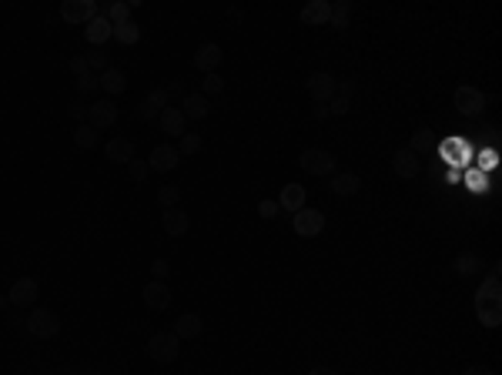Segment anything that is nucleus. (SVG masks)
I'll use <instances>...</instances> for the list:
<instances>
[{
	"label": "nucleus",
	"mask_w": 502,
	"mask_h": 375,
	"mask_svg": "<svg viewBox=\"0 0 502 375\" xmlns=\"http://www.w3.org/2000/svg\"><path fill=\"white\" fill-rule=\"evenodd\" d=\"M157 124H161V134H171V138L188 134V117L181 114V108H164L157 114Z\"/></svg>",
	"instance_id": "obj_20"
},
{
	"label": "nucleus",
	"mask_w": 502,
	"mask_h": 375,
	"mask_svg": "<svg viewBox=\"0 0 502 375\" xmlns=\"http://www.w3.org/2000/svg\"><path fill=\"white\" fill-rule=\"evenodd\" d=\"M181 114L188 117V121H205L208 114H211V101L205 97V94H188L184 97V104H181Z\"/></svg>",
	"instance_id": "obj_23"
},
{
	"label": "nucleus",
	"mask_w": 502,
	"mask_h": 375,
	"mask_svg": "<svg viewBox=\"0 0 502 375\" xmlns=\"http://www.w3.org/2000/svg\"><path fill=\"white\" fill-rule=\"evenodd\" d=\"M174 148H178V154H181V158H191V154H198V151H201V134H181Z\"/></svg>",
	"instance_id": "obj_35"
},
{
	"label": "nucleus",
	"mask_w": 502,
	"mask_h": 375,
	"mask_svg": "<svg viewBox=\"0 0 502 375\" xmlns=\"http://www.w3.org/2000/svg\"><path fill=\"white\" fill-rule=\"evenodd\" d=\"M97 141H101V131H94L91 124H78V128H74V144H78L80 151H94Z\"/></svg>",
	"instance_id": "obj_27"
},
{
	"label": "nucleus",
	"mask_w": 502,
	"mask_h": 375,
	"mask_svg": "<svg viewBox=\"0 0 502 375\" xmlns=\"http://www.w3.org/2000/svg\"><path fill=\"white\" fill-rule=\"evenodd\" d=\"M97 17V3L94 0H64L60 3V20L71 27H87Z\"/></svg>",
	"instance_id": "obj_8"
},
{
	"label": "nucleus",
	"mask_w": 502,
	"mask_h": 375,
	"mask_svg": "<svg viewBox=\"0 0 502 375\" xmlns=\"http://www.w3.org/2000/svg\"><path fill=\"white\" fill-rule=\"evenodd\" d=\"M104 158H107L111 165H131V161H135V141H128V138H107Z\"/></svg>",
	"instance_id": "obj_19"
},
{
	"label": "nucleus",
	"mask_w": 502,
	"mask_h": 375,
	"mask_svg": "<svg viewBox=\"0 0 502 375\" xmlns=\"http://www.w3.org/2000/svg\"><path fill=\"white\" fill-rule=\"evenodd\" d=\"M148 356L155 358L157 365H171L174 358L181 356V338L174 332H155L148 338Z\"/></svg>",
	"instance_id": "obj_2"
},
{
	"label": "nucleus",
	"mask_w": 502,
	"mask_h": 375,
	"mask_svg": "<svg viewBox=\"0 0 502 375\" xmlns=\"http://www.w3.org/2000/svg\"><path fill=\"white\" fill-rule=\"evenodd\" d=\"M71 71H74L78 77L91 74V67H87V57H74V60H71Z\"/></svg>",
	"instance_id": "obj_42"
},
{
	"label": "nucleus",
	"mask_w": 502,
	"mask_h": 375,
	"mask_svg": "<svg viewBox=\"0 0 502 375\" xmlns=\"http://www.w3.org/2000/svg\"><path fill=\"white\" fill-rule=\"evenodd\" d=\"M476 319L483 322L485 328H499L502 325V275L499 268L479 285L476 292Z\"/></svg>",
	"instance_id": "obj_1"
},
{
	"label": "nucleus",
	"mask_w": 502,
	"mask_h": 375,
	"mask_svg": "<svg viewBox=\"0 0 502 375\" xmlns=\"http://www.w3.org/2000/svg\"><path fill=\"white\" fill-rule=\"evenodd\" d=\"M315 117L325 121V117H329V104H315Z\"/></svg>",
	"instance_id": "obj_45"
},
{
	"label": "nucleus",
	"mask_w": 502,
	"mask_h": 375,
	"mask_svg": "<svg viewBox=\"0 0 502 375\" xmlns=\"http://www.w3.org/2000/svg\"><path fill=\"white\" fill-rule=\"evenodd\" d=\"M298 165H302V171H309V174H315V178H329V174L338 171L335 158H331V151H322V148H305L302 154H298Z\"/></svg>",
	"instance_id": "obj_4"
},
{
	"label": "nucleus",
	"mask_w": 502,
	"mask_h": 375,
	"mask_svg": "<svg viewBox=\"0 0 502 375\" xmlns=\"http://www.w3.org/2000/svg\"><path fill=\"white\" fill-rule=\"evenodd\" d=\"M309 94L315 104H329L331 97L338 94V81L325 74V71H315V74H309Z\"/></svg>",
	"instance_id": "obj_12"
},
{
	"label": "nucleus",
	"mask_w": 502,
	"mask_h": 375,
	"mask_svg": "<svg viewBox=\"0 0 502 375\" xmlns=\"http://www.w3.org/2000/svg\"><path fill=\"white\" fill-rule=\"evenodd\" d=\"M141 108H144V117H157V114L164 111V108H168V91H164V88H155V91H148V97H144V104H141Z\"/></svg>",
	"instance_id": "obj_26"
},
{
	"label": "nucleus",
	"mask_w": 502,
	"mask_h": 375,
	"mask_svg": "<svg viewBox=\"0 0 502 375\" xmlns=\"http://www.w3.org/2000/svg\"><path fill=\"white\" fill-rule=\"evenodd\" d=\"M348 17H352V3H348V0H338V3H331L329 27H335V31H345V27H348Z\"/></svg>",
	"instance_id": "obj_30"
},
{
	"label": "nucleus",
	"mask_w": 502,
	"mask_h": 375,
	"mask_svg": "<svg viewBox=\"0 0 502 375\" xmlns=\"http://www.w3.org/2000/svg\"><path fill=\"white\" fill-rule=\"evenodd\" d=\"M78 91H80V94L97 91V74H84V77H78Z\"/></svg>",
	"instance_id": "obj_41"
},
{
	"label": "nucleus",
	"mask_w": 502,
	"mask_h": 375,
	"mask_svg": "<svg viewBox=\"0 0 502 375\" xmlns=\"http://www.w3.org/2000/svg\"><path fill=\"white\" fill-rule=\"evenodd\" d=\"M128 174H131V178H135L137 185H141V181H148V174H151V168H148V161H131V165H128Z\"/></svg>",
	"instance_id": "obj_38"
},
{
	"label": "nucleus",
	"mask_w": 502,
	"mask_h": 375,
	"mask_svg": "<svg viewBox=\"0 0 502 375\" xmlns=\"http://www.w3.org/2000/svg\"><path fill=\"white\" fill-rule=\"evenodd\" d=\"M171 332L181 338V342H184V338H198L201 332H205V322H201V315H194V312H184L181 319L174 322Z\"/></svg>",
	"instance_id": "obj_25"
},
{
	"label": "nucleus",
	"mask_w": 502,
	"mask_h": 375,
	"mask_svg": "<svg viewBox=\"0 0 502 375\" xmlns=\"http://www.w3.org/2000/svg\"><path fill=\"white\" fill-rule=\"evenodd\" d=\"M168 272H171V265L164 262V258L151 262V281H168Z\"/></svg>",
	"instance_id": "obj_39"
},
{
	"label": "nucleus",
	"mask_w": 502,
	"mask_h": 375,
	"mask_svg": "<svg viewBox=\"0 0 502 375\" xmlns=\"http://www.w3.org/2000/svg\"><path fill=\"white\" fill-rule=\"evenodd\" d=\"M188 228H191V215H188L184 208H168V211H161V231H164L168 238L188 235Z\"/></svg>",
	"instance_id": "obj_13"
},
{
	"label": "nucleus",
	"mask_w": 502,
	"mask_h": 375,
	"mask_svg": "<svg viewBox=\"0 0 502 375\" xmlns=\"http://www.w3.org/2000/svg\"><path fill=\"white\" fill-rule=\"evenodd\" d=\"M452 104H456V111L462 117H479L485 111V94L479 88H472V84H462L452 94Z\"/></svg>",
	"instance_id": "obj_7"
},
{
	"label": "nucleus",
	"mask_w": 502,
	"mask_h": 375,
	"mask_svg": "<svg viewBox=\"0 0 502 375\" xmlns=\"http://www.w3.org/2000/svg\"><path fill=\"white\" fill-rule=\"evenodd\" d=\"M37 299H40V285H37V278H31V275L17 278L7 288V301H10L14 308H34Z\"/></svg>",
	"instance_id": "obj_9"
},
{
	"label": "nucleus",
	"mask_w": 502,
	"mask_h": 375,
	"mask_svg": "<svg viewBox=\"0 0 502 375\" xmlns=\"http://www.w3.org/2000/svg\"><path fill=\"white\" fill-rule=\"evenodd\" d=\"M97 88L107 97H121V94L128 91V74L121 67H107L104 74H97Z\"/></svg>",
	"instance_id": "obj_22"
},
{
	"label": "nucleus",
	"mask_w": 502,
	"mask_h": 375,
	"mask_svg": "<svg viewBox=\"0 0 502 375\" xmlns=\"http://www.w3.org/2000/svg\"><path fill=\"white\" fill-rule=\"evenodd\" d=\"M178 165H181V154H178L174 144H157L148 154V168L155 171V174H171Z\"/></svg>",
	"instance_id": "obj_11"
},
{
	"label": "nucleus",
	"mask_w": 502,
	"mask_h": 375,
	"mask_svg": "<svg viewBox=\"0 0 502 375\" xmlns=\"http://www.w3.org/2000/svg\"><path fill=\"white\" fill-rule=\"evenodd\" d=\"M392 171H395L399 178L412 181V178H419V171H422V161H419V154H412L408 148H399V151H395V158H392Z\"/></svg>",
	"instance_id": "obj_17"
},
{
	"label": "nucleus",
	"mask_w": 502,
	"mask_h": 375,
	"mask_svg": "<svg viewBox=\"0 0 502 375\" xmlns=\"http://www.w3.org/2000/svg\"><path fill=\"white\" fill-rule=\"evenodd\" d=\"M104 17L111 20L114 27H117V24H124V20H131V0H117V3H111Z\"/></svg>",
	"instance_id": "obj_36"
},
{
	"label": "nucleus",
	"mask_w": 502,
	"mask_h": 375,
	"mask_svg": "<svg viewBox=\"0 0 502 375\" xmlns=\"http://www.w3.org/2000/svg\"><path fill=\"white\" fill-rule=\"evenodd\" d=\"M472 158H476V171H483V174L499 168V151L496 148H483L479 154H472Z\"/></svg>",
	"instance_id": "obj_33"
},
{
	"label": "nucleus",
	"mask_w": 502,
	"mask_h": 375,
	"mask_svg": "<svg viewBox=\"0 0 502 375\" xmlns=\"http://www.w3.org/2000/svg\"><path fill=\"white\" fill-rule=\"evenodd\" d=\"M465 375H492V369H485V365H469Z\"/></svg>",
	"instance_id": "obj_44"
},
{
	"label": "nucleus",
	"mask_w": 502,
	"mask_h": 375,
	"mask_svg": "<svg viewBox=\"0 0 502 375\" xmlns=\"http://www.w3.org/2000/svg\"><path fill=\"white\" fill-rule=\"evenodd\" d=\"M329 17H331L329 0H309V3L298 10V20H302L305 27H329Z\"/></svg>",
	"instance_id": "obj_15"
},
{
	"label": "nucleus",
	"mask_w": 502,
	"mask_h": 375,
	"mask_svg": "<svg viewBox=\"0 0 502 375\" xmlns=\"http://www.w3.org/2000/svg\"><path fill=\"white\" fill-rule=\"evenodd\" d=\"M27 332L34 338H40V342H47V338H58L60 332V319L51 312V308H31L27 312Z\"/></svg>",
	"instance_id": "obj_3"
},
{
	"label": "nucleus",
	"mask_w": 502,
	"mask_h": 375,
	"mask_svg": "<svg viewBox=\"0 0 502 375\" xmlns=\"http://www.w3.org/2000/svg\"><path fill=\"white\" fill-rule=\"evenodd\" d=\"M157 205L161 211H168V208H181V185H164L157 191Z\"/></svg>",
	"instance_id": "obj_34"
},
{
	"label": "nucleus",
	"mask_w": 502,
	"mask_h": 375,
	"mask_svg": "<svg viewBox=\"0 0 502 375\" xmlns=\"http://www.w3.org/2000/svg\"><path fill=\"white\" fill-rule=\"evenodd\" d=\"M221 91H225V81H221V74H205V77H201V91H198V94H205V97L211 101V97H218Z\"/></svg>",
	"instance_id": "obj_37"
},
{
	"label": "nucleus",
	"mask_w": 502,
	"mask_h": 375,
	"mask_svg": "<svg viewBox=\"0 0 502 375\" xmlns=\"http://www.w3.org/2000/svg\"><path fill=\"white\" fill-rule=\"evenodd\" d=\"M462 185L472 191V194H485L489 191V174H483V171H476V168H469V171H462Z\"/></svg>",
	"instance_id": "obj_29"
},
{
	"label": "nucleus",
	"mask_w": 502,
	"mask_h": 375,
	"mask_svg": "<svg viewBox=\"0 0 502 375\" xmlns=\"http://www.w3.org/2000/svg\"><path fill=\"white\" fill-rule=\"evenodd\" d=\"M111 38L117 40V44H124V47H131V44H137V38H141V31H137L135 20H124V24H117L114 31H111Z\"/></svg>",
	"instance_id": "obj_28"
},
{
	"label": "nucleus",
	"mask_w": 502,
	"mask_h": 375,
	"mask_svg": "<svg viewBox=\"0 0 502 375\" xmlns=\"http://www.w3.org/2000/svg\"><path fill=\"white\" fill-rule=\"evenodd\" d=\"M221 47L218 44H201L198 51H194V67L201 71V74H218V64H221Z\"/></svg>",
	"instance_id": "obj_21"
},
{
	"label": "nucleus",
	"mask_w": 502,
	"mask_h": 375,
	"mask_svg": "<svg viewBox=\"0 0 502 375\" xmlns=\"http://www.w3.org/2000/svg\"><path fill=\"white\" fill-rule=\"evenodd\" d=\"M141 299L144 305L151 308V312H164L168 305H171V288H168V281H148L144 288H141Z\"/></svg>",
	"instance_id": "obj_14"
},
{
	"label": "nucleus",
	"mask_w": 502,
	"mask_h": 375,
	"mask_svg": "<svg viewBox=\"0 0 502 375\" xmlns=\"http://www.w3.org/2000/svg\"><path fill=\"white\" fill-rule=\"evenodd\" d=\"M445 181H449V185H459V181H462V171H459V168H449Z\"/></svg>",
	"instance_id": "obj_43"
},
{
	"label": "nucleus",
	"mask_w": 502,
	"mask_h": 375,
	"mask_svg": "<svg viewBox=\"0 0 502 375\" xmlns=\"http://www.w3.org/2000/svg\"><path fill=\"white\" fill-rule=\"evenodd\" d=\"M309 375H335V372H331L329 365H315V369H311Z\"/></svg>",
	"instance_id": "obj_46"
},
{
	"label": "nucleus",
	"mask_w": 502,
	"mask_h": 375,
	"mask_svg": "<svg viewBox=\"0 0 502 375\" xmlns=\"http://www.w3.org/2000/svg\"><path fill=\"white\" fill-rule=\"evenodd\" d=\"M329 188L335 198H355L362 191V181L352 171H335V174H329Z\"/></svg>",
	"instance_id": "obj_16"
},
{
	"label": "nucleus",
	"mask_w": 502,
	"mask_h": 375,
	"mask_svg": "<svg viewBox=\"0 0 502 375\" xmlns=\"http://www.w3.org/2000/svg\"><path fill=\"white\" fill-rule=\"evenodd\" d=\"M291 228H295V235L298 238H318L322 231H325V215L318 211V208H302V211H295L291 215Z\"/></svg>",
	"instance_id": "obj_6"
},
{
	"label": "nucleus",
	"mask_w": 502,
	"mask_h": 375,
	"mask_svg": "<svg viewBox=\"0 0 502 375\" xmlns=\"http://www.w3.org/2000/svg\"><path fill=\"white\" fill-rule=\"evenodd\" d=\"M87 124L94 128V131H111L117 124V108L111 97H101V101H94L91 108H87Z\"/></svg>",
	"instance_id": "obj_10"
},
{
	"label": "nucleus",
	"mask_w": 502,
	"mask_h": 375,
	"mask_svg": "<svg viewBox=\"0 0 502 375\" xmlns=\"http://www.w3.org/2000/svg\"><path fill=\"white\" fill-rule=\"evenodd\" d=\"M275 201H278V208H282V211L295 215V211H302V208L309 205V191H305L302 185H295V181H291V185L282 188V194H278Z\"/></svg>",
	"instance_id": "obj_18"
},
{
	"label": "nucleus",
	"mask_w": 502,
	"mask_h": 375,
	"mask_svg": "<svg viewBox=\"0 0 502 375\" xmlns=\"http://www.w3.org/2000/svg\"><path fill=\"white\" fill-rule=\"evenodd\" d=\"M483 268V262H479V255H472V251H462V255H456V272L462 275V278H469V275H476Z\"/></svg>",
	"instance_id": "obj_32"
},
{
	"label": "nucleus",
	"mask_w": 502,
	"mask_h": 375,
	"mask_svg": "<svg viewBox=\"0 0 502 375\" xmlns=\"http://www.w3.org/2000/svg\"><path fill=\"white\" fill-rule=\"evenodd\" d=\"M406 148L412 151V154H419V158L429 154V151H432V131H429V128H419V131L412 134V141H408Z\"/></svg>",
	"instance_id": "obj_31"
},
{
	"label": "nucleus",
	"mask_w": 502,
	"mask_h": 375,
	"mask_svg": "<svg viewBox=\"0 0 502 375\" xmlns=\"http://www.w3.org/2000/svg\"><path fill=\"white\" fill-rule=\"evenodd\" d=\"M278 211H282V208H278V201H275V198H261V201H258V215H261L265 222H268V218H275Z\"/></svg>",
	"instance_id": "obj_40"
},
{
	"label": "nucleus",
	"mask_w": 502,
	"mask_h": 375,
	"mask_svg": "<svg viewBox=\"0 0 502 375\" xmlns=\"http://www.w3.org/2000/svg\"><path fill=\"white\" fill-rule=\"evenodd\" d=\"M472 154H476V151H472V144H469L465 138H456V134H452V138L439 141V158H442L449 168H459V171H462L465 165L472 161Z\"/></svg>",
	"instance_id": "obj_5"
},
{
	"label": "nucleus",
	"mask_w": 502,
	"mask_h": 375,
	"mask_svg": "<svg viewBox=\"0 0 502 375\" xmlns=\"http://www.w3.org/2000/svg\"><path fill=\"white\" fill-rule=\"evenodd\" d=\"M111 31H114V24L104 17V14H97V17L84 27V38H87V44H91V47H101V44H107Z\"/></svg>",
	"instance_id": "obj_24"
}]
</instances>
